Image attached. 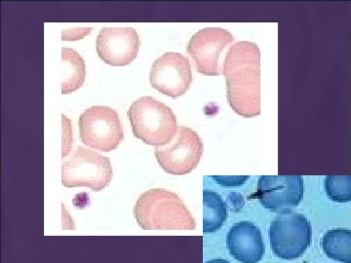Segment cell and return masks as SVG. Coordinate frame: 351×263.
Masks as SVG:
<instances>
[{
  "label": "cell",
  "mask_w": 351,
  "mask_h": 263,
  "mask_svg": "<svg viewBox=\"0 0 351 263\" xmlns=\"http://www.w3.org/2000/svg\"><path fill=\"white\" fill-rule=\"evenodd\" d=\"M228 100L233 112L245 118L261 114V52L250 41L228 50L223 62Z\"/></svg>",
  "instance_id": "cell-1"
},
{
  "label": "cell",
  "mask_w": 351,
  "mask_h": 263,
  "mask_svg": "<svg viewBox=\"0 0 351 263\" xmlns=\"http://www.w3.org/2000/svg\"><path fill=\"white\" fill-rule=\"evenodd\" d=\"M134 216L145 230H193L196 227L181 198L163 188L143 193L134 208Z\"/></svg>",
  "instance_id": "cell-2"
},
{
  "label": "cell",
  "mask_w": 351,
  "mask_h": 263,
  "mask_svg": "<svg viewBox=\"0 0 351 263\" xmlns=\"http://www.w3.org/2000/svg\"><path fill=\"white\" fill-rule=\"evenodd\" d=\"M134 136L152 147L169 144L178 132L175 113L165 103L152 97H142L128 110Z\"/></svg>",
  "instance_id": "cell-3"
},
{
  "label": "cell",
  "mask_w": 351,
  "mask_h": 263,
  "mask_svg": "<svg viewBox=\"0 0 351 263\" xmlns=\"http://www.w3.org/2000/svg\"><path fill=\"white\" fill-rule=\"evenodd\" d=\"M113 177L108 157L90 149H80L62 166V182L66 188H89L101 191L110 186Z\"/></svg>",
  "instance_id": "cell-4"
},
{
  "label": "cell",
  "mask_w": 351,
  "mask_h": 263,
  "mask_svg": "<svg viewBox=\"0 0 351 263\" xmlns=\"http://www.w3.org/2000/svg\"><path fill=\"white\" fill-rule=\"evenodd\" d=\"M269 240L271 250L277 258L297 260L311 245V223L302 214H280L270 225Z\"/></svg>",
  "instance_id": "cell-5"
},
{
  "label": "cell",
  "mask_w": 351,
  "mask_h": 263,
  "mask_svg": "<svg viewBox=\"0 0 351 263\" xmlns=\"http://www.w3.org/2000/svg\"><path fill=\"white\" fill-rule=\"evenodd\" d=\"M78 125L83 144L98 151H114L124 138L119 114L110 108H88L80 115Z\"/></svg>",
  "instance_id": "cell-6"
},
{
  "label": "cell",
  "mask_w": 351,
  "mask_h": 263,
  "mask_svg": "<svg viewBox=\"0 0 351 263\" xmlns=\"http://www.w3.org/2000/svg\"><path fill=\"white\" fill-rule=\"evenodd\" d=\"M154 154L167 174L184 175L193 172L199 164L203 142L195 131L181 126L169 144L156 147Z\"/></svg>",
  "instance_id": "cell-7"
},
{
  "label": "cell",
  "mask_w": 351,
  "mask_h": 263,
  "mask_svg": "<svg viewBox=\"0 0 351 263\" xmlns=\"http://www.w3.org/2000/svg\"><path fill=\"white\" fill-rule=\"evenodd\" d=\"M301 175H263L258 179L257 197L265 209L278 214L290 213L304 197Z\"/></svg>",
  "instance_id": "cell-8"
},
{
  "label": "cell",
  "mask_w": 351,
  "mask_h": 263,
  "mask_svg": "<svg viewBox=\"0 0 351 263\" xmlns=\"http://www.w3.org/2000/svg\"><path fill=\"white\" fill-rule=\"evenodd\" d=\"M149 82L159 93L175 99L188 92L193 82L189 59L177 52H167L152 64Z\"/></svg>",
  "instance_id": "cell-9"
},
{
  "label": "cell",
  "mask_w": 351,
  "mask_h": 263,
  "mask_svg": "<svg viewBox=\"0 0 351 263\" xmlns=\"http://www.w3.org/2000/svg\"><path fill=\"white\" fill-rule=\"evenodd\" d=\"M233 39L230 32L221 27H206L193 34L186 50L195 61L198 73L208 76L221 75L219 55Z\"/></svg>",
  "instance_id": "cell-10"
},
{
  "label": "cell",
  "mask_w": 351,
  "mask_h": 263,
  "mask_svg": "<svg viewBox=\"0 0 351 263\" xmlns=\"http://www.w3.org/2000/svg\"><path fill=\"white\" fill-rule=\"evenodd\" d=\"M140 36L132 27H104L97 38L96 50L101 61L125 66L138 56Z\"/></svg>",
  "instance_id": "cell-11"
},
{
  "label": "cell",
  "mask_w": 351,
  "mask_h": 263,
  "mask_svg": "<svg viewBox=\"0 0 351 263\" xmlns=\"http://www.w3.org/2000/svg\"><path fill=\"white\" fill-rule=\"evenodd\" d=\"M230 255L241 263H258L265 255L262 232L249 221H241L230 228L228 235Z\"/></svg>",
  "instance_id": "cell-12"
},
{
  "label": "cell",
  "mask_w": 351,
  "mask_h": 263,
  "mask_svg": "<svg viewBox=\"0 0 351 263\" xmlns=\"http://www.w3.org/2000/svg\"><path fill=\"white\" fill-rule=\"evenodd\" d=\"M64 77L62 82V94L73 93L80 89L84 83L86 76V66L84 60L71 48L62 49Z\"/></svg>",
  "instance_id": "cell-13"
},
{
  "label": "cell",
  "mask_w": 351,
  "mask_h": 263,
  "mask_svg": "<svg viewBox=\"0 0 351 263\" xmlns=\"http://www.w3.org/2000/svg\"><path fill=\"white\" fill-rule=\"evenodd\" d=\"M228 216V206L223 198L215 191H203V233L211 234L218 231Z\"/></svg>",
  "instance_id": "cell-14"
},
{
  "label": "cell",
  "mask_w": 351,
  "mask_h": 263,
  "mask_svg": "<svg viewBox=\"0 0 351 263\" xmlns=\"http://www.w3.org/2000/svg\"><path fill=\"white\" fill-rule=\"evenodd\" d=\"M322 248L331 260L351 263V230L343 228L330 230L323 236Z\"/></svg>",
  "instance_id": "cell-15"
},
{
  "label": "cell",
  "mask_w": 351,
  "mask_h": 263,
  "mask_svg": "<svg viewBox=\"0 0 351 263\" xmlns=\"http://www.w3.org/2000/svg\"><path fill=\"white\" fill-rule=\"evenodd\" d=\"M325 190L332 202H351V175H328Z\"/></svg>",
  "instance_id": "cell-16"
},
{
  "label": "cell",
  "mask_w": 351,
  "mask_h": 263,
  "mask_svg": "<svg viewBox=\"0 0 351 263\" xmlns=\"http://www.w3.org/2000/svg\"><path fill=\"white\" fill-rule=\"evenodd\" d=\"M213 179L221 186L233 188V186H240L244 184L249 177L248 175H245V177H241V175L240 177H213Z\"/></svg>",
  "instance_id": "cell-17"
},
{
  "label": "cell",
  "mask_w": 351,
  "mask_h": 263,
  "mask_svg": "<svg viewBox=\"0 0 351 263\" xmlns=\"http://www.w3.org/2000/svg\"><path fill=\"white\" fill-rule=\"evenodd\" d=\"M92 32V27L88 29H75L71 31H64L62 34V39L63 40H77V39L84 38V36H88Z\"/></svg>",
  "instance_id": "cell-18"
},
{
  "label": "cell",
  "mask_w": 351,
  "mask_h": 263,
  "mask_svg": "<svg viewBox=\"0 0 351 263\" xmlns=\"http://www.w3.org/2000/svg\"><path fill=\"white\" fill-rule=\"evenodd\" d=\"M205 263H230L228 262V260H223V258H214V260H208L207 262Z\"/></svg>",
  "instance_id": "cell-19"
}]
</instances>
